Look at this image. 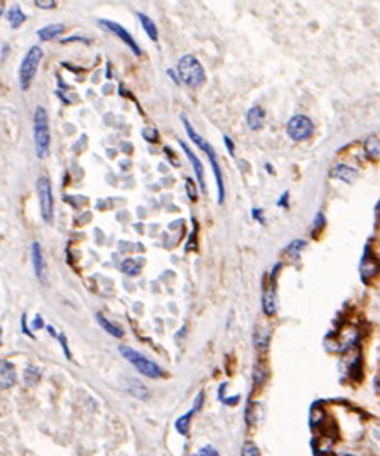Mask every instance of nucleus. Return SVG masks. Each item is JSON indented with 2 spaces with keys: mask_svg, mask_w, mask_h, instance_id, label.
I'll use <instances>...</instances> for the list:
<instances>
[{
  "mask_svg": "<svg viewBox=\"0 0 380 456\" xmlns=\"http://www.w3.org/2000/svg\"><path fill=\"white\" fill-rule=\"evenodd\" d=\"M186 188H187V196H189L190 199H193V201H197V192L194 189V184H193V180L186 179Z\"/></svg>",
  "mask_w": 380,
  "mask_h": 456,
  "instance_id": "obj_28",
  "label": "nucleus"
},
{
  "mask_svg": "<svg viewBox=\"0 0 380 456\" xmlns=\"http://www.w3.org/2000/svg\"><path fill=\"white\" fill-rule=\"evenodd\" d=\"M59 341H61L62 347H63V350H65L66 357H67V358H70V357H71V355H70V350H68V346H67V339H66L65 334H59Z\"/></svg>",
  "mask_w": 380,
  "mask_h": 456,
  "instance_id": "obj_29",
  "label": "nucleus"
},
{
  "mask_svg": "<svg viewBox=\"0 0 380 456\" xmlns=\"http://www.w3.org/2000/svg\"><path fill=\"white\" fill-rule=\"evenodd\" d=\"M198 456H218V452H217V450H216V448L212 447V446L207 445V446H204V447H202L201 450H199V455Z\"/></svg>",
  "mask_w": 380,
  "mask_h": 456,
  "instance_id": "obj_26",
  "label": "nucleus"
},
{
  "mask_svg": "<svg viewBox=\"0 0 380 456\" xmlns=\"http://www.w3.org/2000/svg\"><path fill=\"white\" fill-rule=\"evenodd\" d=\"M137 18H139L142 30L146 31V34L148 35L149 39L152 41H157L158 40V30H157V26L154 25L153 21L144 13H137Z\"/></svg>",
  "mask_w": 380,
  "mask_h": 456,
  "instance_id": "obj_16",
  "label": "nucleus"
},
{
  "mask_svg": "<svg viewBox=\"0 0 380 456\" xmlns=\"http://www.w3.org/2000/svg\"><path fill=\"white\" fill-rule=\"evenodd\" d=\"M134 381H135V384H131V386H130V392H131L134 396H136V397L141 398V400H146L147 396H148V392H147V389L144 388V386H142L141 382L136 381V379H134Z\"/></svg>",
  "mask_w": 380,
  "mask_h": 456,
  "instance_id": "obj_23",
  "label": "nucleus"
},
{
  "mask_svg": "<svg viewBox=\"0 0 380 456\" xmlns=\"http://www.w3.org/2000/svg\"><path fill=\"white\" fill-rule=\"evenodd\" d=\"M99 25L102 26L103 28H106L107 31L109 32H113L116 36L120 37L123 42H125L127 47L132 51V53L135 56H140L141 54V51H140L139 45L136 44V41L134 40V37L131 36L129 31L123 28L120 23L115 22V21H111V20H99Z\"/></svg>",
  "mask_w": 380,
  "mask_h": 456,
  "instance_id": "obj_8",
  "label": "nucleus"
},
{
  "mask_svg": "<svg viewBox=\"0 0 380 456\" xmlns=\"http://www.w3.org/2000/svg\"><path fill=\"white\" fill-rule=\"evenodd\" d=\"M31 257H32V265H34L35 275L39 280H44L45 274V261L42 257L41 246L37 242H34L31 246Z\"/></svg>",
  "mask_w": 380,
  "mask_h": 456,
  "instance_id": "obj_10",
  "label": "nucleus"
},
{
  "mask_svg": "<svg viewBox=\"0 0 380 456\" xmlns=\"http://www.w3.org/2000/svg\"><path fill=\"white\" fill-rule=\"evenodd\" d=\"M194 408H192L190 412H187L186 414H184L182 417H180L179 419L176 420L175 423V428L176 431L179 432L181 436H187V432H189V426H190V420H192V417L194 414Z\"/></svg>",
  "mask_w": 380,
  "mask_h": 456,
  "instance_id": "obj_20",
  "label": "nucleus"
},
{
  "mask_svg": "<svg viewBox=\"0 0 380 456\" xmlns=\"http://www.w3.org/2000/svg\"><path fill=\"white\" fill-rule=\"evenodd\" d=\"M34 143L35 153L37 158L44 160L49 154L51 146V132H49V121L48 113L44 107L37 106L34 116Z\"/></svg>",
  "mask_w": 380,
  "mask_h": 456,
  "instance_id": "obj_2",
  "label": "nucleus"
},
{
  "mask_svg": "<svg viewBox=\"0 0 380 456\" xmlns=\"http://www.w3.org/2000/svg\"><path fill=\"white\" fill-rule=\"evenodd\" d=\"M262 307L263 312L268 316H272L275 312H276V294L272 287L267 288L263 293L262 297Z\"/></svg>",
  "mask_w": 380,
  "mask_h": 456,
  "instance_id": "obj_15",
  "label": "nucleus"
},
{
  "mask_svg": "<svg viewBox=\"0 0 380 456\" xmlns=\"http://www.w3.org/2000/svg\"><path fill=\"white\" fill-rule=\"evenodd\" d=\"M193 456H196V455H193Z\"/></svg>",
  "mask_w": 380,
  "mask_h": 456,
  "instance_id": "obj_35",
  "label": "nucleus"
},
{
  "mask_svg": "<svg viewBox=\"0 0 380 456\" xmlns=\"http://www.w3.org/2000/svg\"><path fill=\"white\" fill-rule=\"evenodd\" d=\"M167 75L170 76L171 78H172L173 82H175V84H179V82H180V76L177 75V73L175 72V71H173L172 68H170V70H167Z\"/></svg>",
  "mask_w": 380,
  "mask_h": 456,
  "instance_id": "obj_32",
  "label": "nucleus"
},
{
  "mask_svg": "<svg viewBox=\"0 0 380 456\" xmlns=\"http://www.w3.org/2000/svg\"><path fill=\"white\" fill-rule=\"evenodd\" d=\"M121 270H122L125 274L136 275L137 272H139L140 267L134 260H131V258H127V260H125L122 263H121Z\"/></svg>",
  "mask_w": 380,
  "mask_h": 456,
  "instance_id": "obj_22",
  "label": "nucleus"
},
{
  "mask_svg": "<svg viewBox=\"0 0 380 456\" xmlns=\"http://www.w3.org/2000/svg\"><path fill=\"white\" fill-rule=\"evenodd\" d=\"M0 382H2V388L7 389L11 388L16 382V372H14L13 364L8 361L2 362V375H0Z\"/></svg>",
  "mask_w": 380,
  "mask_h": 456,
  "instance_id": "obj_14",
  "label": "nucleus"
},
{
  "mask_svg": "<svg viewBox=\"0 0 380 456\" xmlns=\"http://www.w3.org/2000/svg\"><path fill=\"white\" fill-rule=\"evenodd\" d=\"M330 176L334 177V179H339V180H343L346 183H352L353 180L356 179L357 176V171L352 167H348L346 165H339L337 167H334L330 172Z\"/></svg>",
  "mask_w": 380,
  "mask_h": 456,
  "instance_id": "obj_13",
  "label": "nucleus"
},
{
  "mask_svg": "<svg viewBox=\"0 0 380 456\" xmlns=\"http://www.w3.org/2000/svg\"><path fill=\"white\" fill-rule=\"evenodd\" d=\"M261 213H262V210H260V208H253V210H252V215H253V217L257 218L260 222H263V217L261 216Z\"/></svg>",
  "mask_w": 380,
  "mask_h": 456,
  "instance_id": "obj_33",
  "label": "nucleus"
},
{
  "mask_svg": "<svg viewBox=\"0 0 380 456\" xmlns=\"http://www.w3.org/2000/svg\"><path fill=\"white\" fill-rule=\"evenodd\" d=\"M179 76L181 81L189 87H198L203 85L206 81V71L201 62L192 54H185L180 58L179 66Z\"/></svg>",
  "mask_w": 380,
  "mask_h": 456,
  "instance_id": "obj_3",
  "label": "nucleus"
},
{
  "mask_svg": "<svg viewBox=\"0 0 380 456\" xmlns=\"http://www.w3.org/2000/svg\"><path fill=\"white\" fill-rule=\"evenodd\" d=\"M268 341H270V329L267 327H258L255 333L256 347L265 350L268 346Z\"/></svg>",
  "mask_w": 380,
  "mask_h": 456,
  "instance_id": "obj_19",
  "label": "nucleus"
},
{
  "mask_svg": "<svg viewBox=\"0 0 380 456\" xmlns=\"http://www.w3.org/2000/svg\"><path fill=\"white\" fill-rule=\"evenodd\" d=\"M141 135L149 143H157L158 142V131H157V129H153V127H146L141 131Z\"/></svg>",
  "mask_w": 380,
  "mask_h": 456,
  "instance_id": "obj_24",
  "label": "nucleus"
},
{
  "mask_svg": "<svg viewBox=\"0 0 380 456\" xmlns=\"http://www.w3.org/2000/svg\"><path fill=\"white\" fill-rule=\"evenodd\" d=\"M95 317L98 320L99 325H101L108 334H111L112 337H116V338H121V337L123 336V330L121 329V328H118L117 325L112 324L109 320H107L102 313H97Z\"/></svg>",
  "mask_w": 380,
  "mask_h": 456,
  "instance_id": "obj_18",
  "label": "nucleus"
},
{
  "mask_svg": "<svg viewBox=\"0 0 380 456\" xmlns=\"http://www.w3.org/2000/svg\"><path fill=\"white\" fill-rule=\"evenodd\" d=\"M181 121H182V125L185 127V131H186L187 136L190 138V140L193 142L196 146H198L202 151L206 153V156L208 157V161L211 163V167L213 170V175H215V179H216V184H217V192H218V203H222L225 198V188H224V179H222V172H221V167H220V163H218V158L216 156V152L215 149L212 148L210 143H208L207 140L204 139L203 136L198 134L196 130L193 129L192 126V123L189 122V120L186 118V116L181 115Z\"/></svg>",
  "mask_w": 380,
  "mask_h": 456,
  "instance_id": "obj_1",
  "label": "nucleus"
},
{
  "mask_svg": "<svg viewBox=\"0 0 380 456\" xmlns=\"http://www.w3.org/2000/svg\"><path fill=\"white\" fill-rule=\"evenodd\" d=\"M35 6L39 7L42 9H52L57 7V2L54 0H48V2H42V0H35Z\"/></svg>",
  "mask_w": 380,
  "mask_h": 456,
  "instance_id": "obj_27",
  "label": "nucleus"
},
{
  "mask_svg": "<svg viewBox=\"0 0 380 456\" xmlns=\"http://www.w3.org/2000/svg\"><path fill=\"white\" fill-rule=\"evenodd\" d=\"M22 329H23V332H25V334L30 336L31 338H34V336H32V334L30 333V330H28L27 327H26V325H25V315H22Z\"/></svg>",
  "mask_w": 380,
  "mask_h": 456,
  "instance_id": "obj_34",
  "label": "nucleus"
},
{
  "mask_svg": "<svg viewBox=\"0 0 380 456\" xmlns=\"http://www.w3.org/2000/svg\"><path fill=\"white\" fill-rule=\"evenodd\" d=\"M265 121V111L261 107H252L247 113V123L251 130H260Z\"/></svg>",
  "mask_w": 380,
  "mask_h": 456,
  "instance_id": "obj_11",
  "label": "nucleus"
},
{
  "mask_svg": "<svg viewBox=\"0 0 380 456\" xmlns=\"http://www.w3.org/2000/svg\"><path fill=\"white\" fill-rule=\"evenodd\" d=\"M224 142H225V146H226L227 151H229V153L231 154V156H234V143H232V140L230 139L227 135H225Z\"/></svg>",
  "mask_w": 380,
  "mask_h": 456,
  "instance_id": "obj_30",
  "label": "nucleus"
},
{
  "mask_svg": "<svg viewBox=\"0 0 380 456\" xmlns=\"http://www.w3.org/2000/svg\"><path fill=\"white\" fill-rule=\"evenodd\" d=\"M287 132L291 139L296 140V142H303L312 135L313 123L306 116L297 115L292 117L287 123Z\"/></svg>",
  "mask_w": 380,
  "mask_h": 456,
  "instance_id": "obj_7",
  "label": "nucleus"
},
{
  "mask_svg": "<svg viewBox=\"0 0 380 456\" xmlns=\"http://www.w3.org/2000/svg\"><path fill=\"white\" fill-rule=\"evenodd\" d=\"M179 144H180V147L182 148V151H184V153L186 154L189 162L192 163V166H193V170H194V172H196L197 180H198L199 185H201L202 192L206 193V184H204V171H203V165H202L201 160H199L198 157L196 156V153H194V152L192 151V149H190L189 147H187L186 144L182 142V140H179Z\"/></svg>",
  "mask_w": 380,
  "mask_h": 456,
  "instance_id": "obj_9",
  "label": "nucleus"
},
{
  "mask_svg": "<svg viewBox=\"0 0 380 456\" xmlns=\"http://www.w3.org/2000/svg\"><path fill=\"white\" fill-rule=\"evenodd\" d=\"M73 40H77V41H82V42H85V44H89V40L87 39H85V37H81V36H72V37H67V39H62L61 40V42H70V41H73Z\"/></svg>",
  "mask_w": 380,
  "mask_h": 456,
  "instance_id": "obj_31",
  "label": "nucleus"
},
{
  "mask_svg": "<svg viewBox=\"0 0 380 456\" xmlns=\"http://www.w3.org/2000/svg\"><path fill=\"white\" fill-rule=\"evenodd\" d=\"M118 350H120L121 355H122L126 360L130 361L132 364V367H134L140 374L149 377V378H160L161 374H162L160 367H158L154 361L149 360L148 357H146L144 355L137 352L134 348L121 344L120 347H118Z\"/></svg>",
  "mask_w": 380,
  "mask_h": 456,
  "instance_id": "obj_5",
  "label": "nucleus"
},
{
  "mask_svg": "<svg viewBox=\"0 0 380 456\" xmlns=\"http://www.w3.org/2000/svg\"><path fill=\"white\" fill-rule=\"evenodd\" d=\"M26 14L21 11L20 6H13L9 8V11L7 12V20L11 23L12 28H18L23 22L26 21Z\"/></svg>",
  "mask_w": 380,
  "mask_h": 456,
  "instance_id": "obj_17",
  "label": "nucleus"
},
{
  "mask_svg": "<svg viewBox=\"0 0 380 456\" xmlns=\"http://www.w3.org/2000/svg\"><path fill=\"white\" fill-rule=\"evenodd\" d=\"M242 456H260V450H258L257 446L256 445L248 442L243 446V450H242Z\"/></svg>",
  "mask_w": 380,
  "mask_h": 456,
  "instance_id": "obj_25",
  "label": "nucleus"
},
{
  "mask_svg": "<svg viewBox=\"0 0 380 456\" xmlns=\"http://www.w3.org/2000/svg\"><path fill=\"white\" fill-rule=\"evenodd\" d=\"M42 56H44L42 49L40 48L39 45H34V47H31L28 49L26 56L23 57L22 62H21L20 71H18L20 86L22 90H27L35 76H36L37 67H39L40 61L42 59Z\"/></svg>",
  "mask_w": 380,
  "mask_h": 456,
  "instance_id": "obj_4",
  "label": "nucleus"
},
{
  "mask_svg": "<svg viewBox=\"0 0 380 456\" xmlns=\"http://www.w3.org/2000/svg\"><path fill=\"white\" fill-rule=\"evenodd\" d=\"M36 192L40 202V212L45 222H52L54 217V198L49 177L40 176L36 181Z\"/></svg>",
  "mask_w": 380,
  "mask_h": 456,
  "instance_id": "obj_6",
  "label": "nucleus"
},
{
  "mask_svg": "<svg viewBox=\"0 0 380 456\" xmlns=\"http://www.w3.org/2000/svg\"><path fill=\"white\" fill-rule=\"evenodd\" d=\"M66 26L62 25V23H52V25H48L41 27L40 30H37V36L40 37L41 41H49V40L54 39L58 35H61L62 32H65Z\"/></svg>",
  "mask_w": 380,
  "mask_h": 456,
  "instance_id": "obj_12",
  "label": "nucleus"
},
{
  "mask_svg": "<svg viewBox=\"0 0 380 456\" xmlns=\"http://www.w3.org/2000/svg\"><path fill=\"white\" fill-rule=\"evenodd\" d=\"M306 246H307V243H306L303 239H297V241H293L288 247H287V253H288L289 256H292V257H297V256L299 255V252H301Z\"/></svg>",
  "mask_w": 380,
  "mask_h": 456,
  "instance_id": "obj_21",
  "label": "nucleus"
}]
</instances>
